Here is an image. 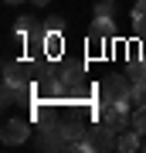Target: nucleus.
I'll return each mask as SVG.
<instances>
[{
    "mask_svg": "<svg viewBox=\"0 0 146 153\" xmlns=\"http://www.w3.org/2000/svg\"><path fill=\"white\" fill-rule=\"evenodd\" d=\"M133 78L129 71L126 75H105L102 85H99V99L102 102H133Z\"/></svg>",
    "mask_w": 146,
    "mask_h": 153,
    "instance_id": "obj_1",
    "label": "nucleus"
},
{
    "mask_svg": "<svg viewBox=\"0 0 146 153\" xmlns=\"http://www.w3.org/2000/svg\"><path fill=\"white\" fill-rule=\"evenodd\" d=\"M102 123L116 133L133 129V116H129V102H102Z\"/></svg>",
    "mask_w": 146,
    "mask_h": 153,
    "instance_id": "obj_2",
    "label": "nucleus"
},
{
    "mask_svg": "<svg viewBox=\"0 0 146 153\" xmlns=\"http://www.w3.org/2000/svg\"><path fill=\"white\" fill-rule=\"evenodd\" d=\"M85 150H95V153H105V150H119V140H116V129L109 126H92L85 136Z\"/></svg>",
    "mask_w": 146,
    "mask_h": 153,
    "instance_id": "obj_3",
    "label": "nucleus"
},
{
    "mask_svg": "<svg viewBox=\"0 0 146 153\" xmlns=\"http://www.w3.org/2000/svg\"><path fill=\"white\" fill-rule=\"evenodd\" d=\"M27 136H31V123H27V119H7L4 123V133H0V140H4L7 146H21Z\"/></svg>",
    "mask_w": 146,
    "mask_h": 153,
    "instance_id": "obj_4",
    "label": "nucleus"
},
{
    "mask_svg": "<svg viewBox=\"0 0 146 153\" xmlns=\"http://www.w3.org/2000/svg\"><path fill=\"white\" fill-rule=\"evenodd\" d=\"M34 71H38L34 61H7L4 65V82H31V78H38Z\"/></svg>",
    "mask_w": 146,
    "mask_h": 153,
    "instance_id": "obj_5",
    "label": "nucleus"
},
{
    "mask_svg": "<svg viewBox=\"0 0 146 153\" xmlns=\"http://www.w3.org/2000/svg\"><path fill=\"white\" fill-rule=\"evenodd\" d=\"M4 105H14V102H27L31 99V85L27 82H4Z\"/></svg>",
    "mask_w": 146,
    "mask_h": 153,
    "instance_id": "obj_6",
    "label": "nucleus"
},
{
    "mask_svg": "<svg viewBox=\"0 0 146 153\" xmlns=\"http://www.w3.org/2000/svg\"><path fill=\"white\" fill-rule=\"evenodd\" d=\"M105 34H99L95 27H92V34H88V55H92V58H99V55H105Z\"/></svg>",
    "mask_w": 146,
    "mask_h": 153,
    "instance_id": "obj_7",
    "label": "nucleus"
},
{
    "mask_svg": "<svg viewBox=\"0 0 146 153\" xmlns=\"http://www.w3.org/2000/svg\"><path fill=\"white\" fill-rule=\"evenodd\" d=\"M44 55L48 58L61 55V31H48V38H44Z\"/></svg>",
    "mask_w": 146,
    "mask_h": 153,
    "instance_id": "obj_8",
    "label": "nucleus"
},
{
    "mask_svg": "<svg viewBox=\"0 0 146 153\" xmlns=\"http://www.w3.org/2000/svg\"><path fill=\"white\" fill-rule=\"evenodd\" d=\"M139 146H143V143H139V133H136V129H126L122 136H119V150L122 153H133V150H139Z\"/></svg>",
    "mask_w": 146,
    "mask_h": 153,
    "instance_id": "obj_9",
    "label": "nucleus"
},
{
    "mask_svg": "<svg viewBox=\"0 0 146 153\" xmlns=\"http://www.w3.org/2000/svg\"><path fill=\"white\" fill-rule=\"evenodd\" d=\"M129 78L133 82H143L146 78V55L143 58H129Z\"/></svg>",
    "mask_w": 146,
    "mask_h": 153,
    "instance_id": "obj_10",
    "label": "nucleus"
},
{
    "mask_svg": "<svg viewBox=\"0 0 146 153\" xmlns=\"http://www.w3.org/2000/svg\"><path fill=\"white\" fill-rule=\"evenodd\" d=\"M133 27H136V38L146 41V10H139V7H133Z\"/></svg>",
    "mask_w": 146,
    "mask_h": 153,
    "instance_id": "obj_11",
    "label": "nucleus"
},
{
    "mask_svg": "<svg viewBox=\"0 0 146 153\" xmlns=\"http://www.w3.org/2000/svg\"><path fill=\"white\" fill-rule=\"evenodd\" d=\"M133 129L139 136H146V105H136L133 109Z\"/></svg>",
    "mask_w": 146,
    "mask_h": 153,
    "instance_id": "obj_12",
    "label": "nucleus"
},
{
    "mask_svg": "<svg viewBox=\"0 0 146 153\" xmlns=\"http://www.w3.org/2000/svg\"><path fill=\"white\" fill-rule=\"evenodd\" d=\"M133 102H136V105H146V78L133 85Z\"/></svg>",
    "mask_w": 146,
    "mask_h": 153,
    "instance_id": "obj_13",
    "label": "nucleus"
},
{
    "mask_svg": "<svg viewBox=\"0 0 146 153\" xmlns=\"http://www.w3.org/2000/svg\"><path fill=\"white\" fill-rule=\"evenodd\" d=\"M95 17H116L112 0H99V4H95Z\"/></svg>",
    "mask_w": 146,
    "mask_h": 153,
    "instance_id": "obj_14",
    "label": "nucleus"
},
{
    "mask_svg": "<svg viewBox=\"0 0 146 153\" xmlns=\"http://www.w3.org/2000/svg\"><path fill=\"white\" fill-rule=\"evenodd\" d=\"M31 4H38V7H48V0H31Z\"/></svg>",
    "mask_w": 146,
    "mask_h": 153,
    "instance_id": "obj_15",
    "label": "nucleus"
},
{
    "mask_svg": "<svg viewBox=\"0 0 146 153\" xmlns=\"http://www.w3.org/2000/svg\"><path fill=\"white\" fill-rule=\"evenodd\" d=\"M136 7H139V10H146V0H136Z\"/></svg>",
    "mask_w": 146,
    "mask_h": 153,
    "instance_id": "obj_16",
    "label": "nucleus"
},
{
    "mask_svg": "<svg viewBox=\"0 0 146 153\" xmlns=\"http://www.w3.org/2000/svg\"><path fill=\"white\" fill-rule=\"evenodd\" d=\"M4 4H21V0H4Z\"/></svg>",
    "mask_w": 146,
    "mask_h": 153,
    "instance_id": "obj_17",
    "label": "nucleus"
},
{
    "mask_svg": "<svg viewBox=\"0 0 146 153\" xmlns=\"http://www.w3.org/2000/svg\"><path fill=\"white\" fill-rule=\"evenodd\" d=\"M143 150H146V140H143Z\"/></svg>",
    "mask_w": 146,
    "mask_h": 153,
    "instance_id": "obj_18",
    "label": "nucleus"
}]
</instances>
